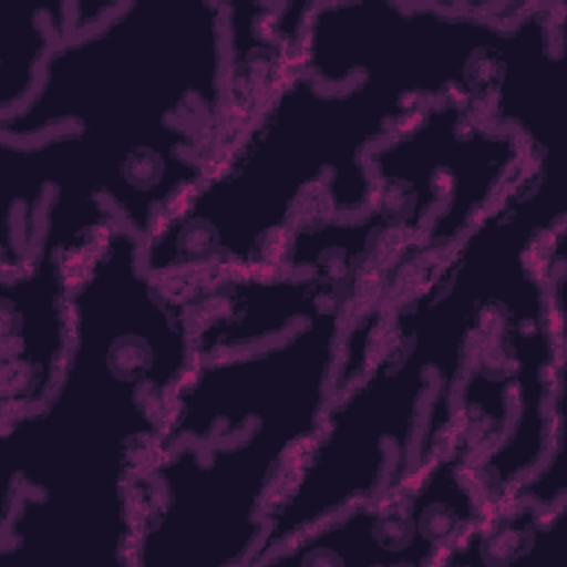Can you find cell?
Instances as JSON below:
<instances>
[{
    "label": "cell",
    "mask_w": 567,
    "mask_h": 567,
    "mask_svg": "<svg viewBox=\"0 0 567 567\" xmlns=\"http://www.w3.org/2000/svg\"><path fill=\"white\" fill-rule=\"evenodd\" d=\"M421 106L377 80L334 89L292 71L144 239L146 270L162 279L259 266L319 188L334 217L365 215L368 151Z\"/></svg>",
    "instance_id": "6da1fadb"
},
{
    "label": "cell",
    "mask_w": 567,
    "mask_h": 567,
    "mask_svg": "<svg viewBox=\"0 0 567 567\" xmlns=\"http://www.w3.org/2000/svg\"><path fill=\"white\" fill-rule=\"evenodd\" d=\"M224 7L120 2L100 24L55 44L31 100L2 120V140L71 128L213 135L226 109Z\"/></svg>",
    "instance_id": "7a4b0ae2"
},
{
    "label": "cell",
    "mask_w": 567,
    "mask_h": 567,
    "mask_svg": "<svg viewBox=\"0 0 567 567\" xmlns=\"http://www.w3.org/2000/svg\"><path fill=\"white\" fill-rule=\"evenodd\" d=\"M315 430L259 423L213 443H175L135 474V567L250 565L266 507L292 456Z\"/></svg>",
    "instance_id": "3957f363"
},
{
    "label": "cell",
    "mask_w": 567,
    "mask_h": 567,
    "mask_svg": "<svg viewBox=\"0 0 567 567\" xmlns=\"http://www.w3.org/2000/svg\"><path fill=\"white\" fill-rule=\"evenodd\" d=\"M341 346L337 303L275 341L195 361L168 399L155 454L182 441L233 439L259 423L317 430L334 392Z\"/></svg>",
    "instance_id": "277c9868"
}]
</instances>
